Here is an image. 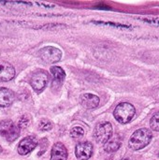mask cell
<instances>
[{
	"label": "cell",
	"mask_w": 159,
	"mask_h": 160,
	"mask_svg": "<svg viewBox=\"0 0 159 160\" xmlns=\"http://www.w3.org/2000/svg\"><path fill=\"white\" fill-rule=\"evenodd\" d=\"M112 126L109 122H101L97 125L94 130V138L97 142L105 144L112 136Z\"/></svg>",
	"instance_id": "obj_4"
},
{
	"label": "cell",
	"mask_w": 159,
	"mask_h": 160,
	"mask_svg": "<svg viewBox=\"0 0 159 160\" xmlns=\"http://www.w3.org/2000/svg\"><path fill=\"white\" fill-rule=\"evenodd\" d=\"M15 100V94L5 87H0V107L6 108L10 106Z\"/></svg>",
	"instance_id": "obj_12"
},
{
	"label": "cell",
	"mask_w": 159,
	"mask_h": 160,
	"mask_svg": "<svg viewBox=\"0 0 159 160\" xmlns=\"http://www.w3.org/2000/svg\"><path fill=\"white\" fill-rule=\"evenodd\" d=\"M153 134L148 128H140L136 130L130 137L128 147L133 151H139L145 148L152 141Z\"/></svg>",
	"instance_id": "obj_1"
},
{
	"label": "cell",
	"mask_w": 159,
	"mask_h": 160,
	"mask_svg": "<svg viewBox=\"0 0 159 160\" xmlns=\"http://www.w3.org/2000/svg\"><path fill=\"white\" fill-rule=\"evenodd\" d=\"M1 152H3V148H2L1 145H0V153H1Z\"/></svg>",
	"instance_id": "obj_19"
},
{
	"label": "cell",
	"mask_w": 159,
	"mask_h": 160,
	"mask_svg": "<svg viewBox=\"0 0 159 160\" xmlns=\"http://www.w3.org/2000/svg\"><path fill=\"white\" fill-rule=\"evenodd\" d=\"M136 109L135 107L127 102H122L116 106L113 112L114 118L123 125L129 123L135 116Z\"/></svg>",
	"instance_id": "obj_2"
},
{
	"label": "cell",
	"mask_w": 159,
	"mask_h": 160,
	"mask_svg": "<svg viewBox=\"0 0 159 160\" xmlns=\"http://www.w3.org/2000/svg\"><path fill=\"white\" fill-rule=\"evenodd\" d=\"M84 129L82 127H73L70 129V136L73 139H81L84 136Z\"/></svg>",
	"instance_id": "obj_15"
},
{
	"label": "cell",
	"mask_w": 159,
	"mask_h": 160,
	"mask_svg": "<svg viewBox=\"0 0 159 160\" xmlns=\"http://www.w3.org/2000/svg\"><path fill=\"white\" fill-rule=\"evenodd\" d=\"M52 75V82L53 85L54 84H59L61 85L66 78V72L63 68H61L60 67H52L50 69Z\"/></svg>",
	"instance_id": "obj_13"
},
{
	"label": "cell",
	"mask_w": 159,
	"mask_h": 160,
	"mask_svg": "<svg viewBox=\"0 0 159 160\" xmlns=\"http://www.w3.org/2000/svg\"><path fill=\"white\" fill-rule=\"evenodd\" d=\"M30 120H31V117L29 114H24L22 115L20 120H19V124H18V127L21 128H25L28 127V125L30 124Z\"/></svg>",
	"instance_id": "obj_18"
},
{
	"label": "cell",
	"mask_w": 159,
	"mask_h": 160,
	"mask_svg": "<svg viewBox=\"0 0 159 160\" xmlns=\"http://www.w3.org/2000/svg\"><path fill=\"white\" fill-rule=\"evenodd\" d=\"M53 125L49 119H41L38 123V128L41 131H49L52 128Z\"/></svg>",
	"instance_id": "obj_16"
},
{
	"label": "cell",
	"mask_w": 159,
	"mask_h": 160,
	"mask_svg": "<svg viewBox=\"0 0 159 160\" xmlns=\"http://www.w3.org/2000/svg\"><path fill=\"white\" fill-rule=\"evenodd\" d=\"M99 98L93 94H84L81 97V104L84 109L93 110L99 105Z\"/></svg>",
	"instance_id": "obj_11"
},
{
	"label": "cell",
	"mask_w": 159,
	"mask_h": 160,
	"mask_svg": "<svg viewBox=\"0 0 159 160\" xmlns=\"http://www.w3.org/2000/svg\"><path fill=\"white\" fill-rule=\"evenodd\" d=\"M21 133L20 128L10 120L0 122V137L8 142L16 141Z\"/></svg>",
	"instance_id": "obj_3"
},
{
	"label": "cell",
	"mask_w": 159,
	"mask_h": 160,
	"mask_svg": "<svg viewBox=\"0 0 159 160\" xmlns=\"http://www.w3.org/2000/svg\"><path fill=\"white\" fill-rule=\"evenodd\" d=\"M39 57L48 64H53L61 60L62 51L54 46H46L39 50Z\"/></svg>",
	"instance_id": "obj_6"
},
{
	"label": "cell",
	"mask_w": 159,
	"mask_h": 160,
	"mask_svg": "<svg viewBox=\"0 0 159 160\" xmlns=\"http://www.w3.org/2000/svg\"><path fill=\"white\" fill-rule=\"evenodd\" d=\"M150 128L154 130L159 132V112L153 115L150 120Z\"/></svg>",
	"instance_id": "obj_17"
},
{
	"label": "cell",
	"mask_w": 159,
	"mask_h": 160,
	"mask_svg": "<svg viewBox=\"0 0 159 160\" xmlns=\"http://www.w3.org/2000/svg\"><path fill=\"white\" fill-rule=\"evenodd\" d=\"M67 150L62 142H56L52 145L51 152V160H67Z\"/></svg>",
	"instance_id": "obj_10"
},
{
	"label": "cell",
	"mask_w": 159,
	"mask_h": 160,
	"mask_svg": "<svg viewBox=\"0 0 159 160\" xmlns=\"http://www.w3.org/2000/svg\"><path fill=\"white\" fill-rule=\"evenodd\" d=\"M93 145L89 142H80L75 148V155L78 160H88L93 155Z\"/></svg>",
	"instance_id": "obj_8"
},
{
	"label": "cell",
	"mask_w": 159,
	"mask_h": 160,
	"mask_svg": "<svg viewBox=\"0 0 159 160\" xmlns=\"http://www.w3.org/2000/svg\"><path fill=\"white\" fill-rule=\"evenodd\" d=\"M38 144V142L35 136H28L22 139L18 145V153L21 156H25L31 153Z\"/></svg>",
	"instance_id": "obj_7"
},
{
	"label": "cell",
	"mask_w": 159,
	"mask_h": 160,
	"mask_svg": "<svg viewBox=\"0 0 159 160\" xmlns=\"http://www.w3.org/2000/svg\"><path fill=\"white\" fill-rule=\"evenodd\" d=\"M122 160H129L128 158H124V159H122Z\"/></svg>",
	"instance_id": "obj_20"
},
{
	"label": "cell",
	"mask_w": 159,
	"mask_h": 160,
	"mask_svg": "<svg viewBox=\"0 0 159 160\" xmlns=\"http://www.w3.org/2000/svg\"><path fill=\"white\" fill-rule=\"evenodd\" d=\"M15 76V68L7 62L0 63V82L11 81Z\"/></svg>",
	"instance_id": "obj_9"
},
{
	"label": "cell",
	"mask_w": 159,
	"mask_h": 160,
	"mask_svg": "<svg viewBox=\"0 0 159 160\" xmlns=\"http://www.w3.org/2000/svg\"><path fill=\"white\" fill-rule=\"evenodd\" d=\"M120 146H121V142L113 140V141H110L107 143H105L104 149L107 153H113V152H116L120 148Z\"/></svg>",
	"instance_id": "obj_14"
},
{
	"label": "cell",
	"mask_w": 159,
	"mask_h": 160,
	"mask_svg": "<svg viewBox=\"0 0 159 160\" xmlns=\"http://www.w3.org/2000/svg\"><path fill=\"white\" fill-rule=\"evenodd\" d=\"M49 81H50V76L48 72L43 69H38L33 73L30 80V84L36 92L40 93L45 89Z\"/></svg>",
	"instance_id": "obj_5"
}]
</instances>
